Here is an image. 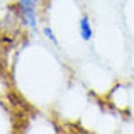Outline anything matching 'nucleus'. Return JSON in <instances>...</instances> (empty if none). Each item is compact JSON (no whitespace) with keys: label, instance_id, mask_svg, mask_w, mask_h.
Returning a JSON list of instances; mask_svg holds the SVG:
<instances>
[{"label":"nucleus","instance_id":"obj_2","mask_svg":"<svg viewBox=\"0 0 134 134\" xmlns=\"http://www.w3.org/2000/svg\"><path fill=\"white\" fill-rule=\"evenodd\" d=\"M78 36L83 43H90L93 39V26H92L90 17L85 14L78 19Z\"/></svg>","mask_w":134,"mask_h":134},{"label":"nucleus","instance_id":"obj_3","mask_svg":"<svg viewBox=\"0 0 134 134\" xmlns=\"http://www.w3.org/2000/svg\"><path fill=\"white\" fill-rule=\"evenodd\" d=\"M43 34H44V37L48 41H51L54 46H58L59 43H58V37H56V34H54V31H53V27L51 26H44L43 27Z\"/></svg>","mask_w":134,"mask_h":134},{"label":"nucleus","instance_id":"obj_1","mask_svg":"<svg viewBox=\"0 0 134 134\" xmlns=\"http://www.w3.org/2000/svg\"><path fill=\"white\" fill-rule=\"evenodd\" d=\"M39 2L41 0H17V3L14 5L20 26H24L26 29L36 31L39 26V14H37Z\"/></svg>","mask_w":134,"mask_h":134}]
</instances>
